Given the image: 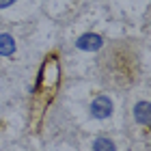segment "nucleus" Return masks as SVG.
I'll use <instances>...</instances> for the list:
<instances>
[{"instance_id": "1", "label": "nucleus", "mask_w": 151, "mask_h": 151, "mask_svg": "<svg viewBox=\"0 0 151 151\" xmlns=\"http://www.w3.org/2000/svg\"><path fill=\"white\" fill-rule=\"evenodd\" d=\"M114 106H112V99L108 95H99L91 101V116L93 119H108L112 114Z\"/></svg>"}, {"instance_id": "2", "label": "nucleus", "mask_w": 151, "mask_h": 151, "mask_svg": "<svg viewBox=\"0 0 151 151\" xmlns=\"http://www.w3.org/2000/svg\"><path fill=\"white\" fill-rule=\"evenodd\" d=\"M101 45H104V39H101V35H95V32H86L76 41V47L84 52H97Z\"/></svg>"}, {"instance_id": "3", "label": "nucleus", "mask_w": 151, "mask_h": 151, "mask_svg": "<svg viewBox=\"0 0 151 151\" xmlns=\"http://www.w3.org/2000/svg\"><path fill=\"white\" fill-rule=\"evenodd\" d=\"M149 116H151V106L149 101H138L134 106V119L140 125H149Z\"/></svg>"}, {"instance_id": "4", "label": "nucleus", "mask_w": 151, "mask_h": 151, "mask_svg": "<svg viewBox=\"0 0 151 151\" xmlns=\"http://www.w3.org/2000/svg\"><path fill=\"white\" fill-rule=\"evenodd\" d=\"M11 54H15V39L9 32H2L0 35V56H11Z\"/></svg>"}, {"instance_id": "5", "label": "nucleus", "mask_w": 151, "mask_h": 151, "mask_svg": "<svg viewBox=\"0 0 151 151\" xmlns=\"http://www.w3.org/2000/svg\"><path fill=\"white\" fill-rule=\"evenodd\" d=\"M93 151H116V145L110 138H106V136H99L93 142Z\"/></svg>"}, {"instance_id": "6", "label": "nucleus", "mask_w": 151, "mask_h": 151, "mask_svg": "<svg viewBox=\"0 0 151 151\" xmlns=\"http://www.w3.org/2000/svg\"><path fill=\"white\" fill-rule=\"evenodd\" d=\"M15 0H0V9H6V6H11Z\"/></svg>"}]
</instances>
